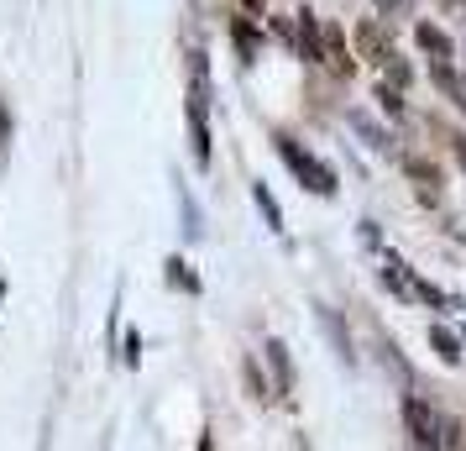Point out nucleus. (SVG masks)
<instances>
[{
	"label": "nucleus",
	"instance_id": "obj_1",
	"mask_svg": "<svg viewBox=\"0 0 466 451\" xmlns=\"http://www.w3.org/2000/svg\"><path fill=\"white\" fill-rule=\"evenodd\" d=\"M273 142H278V152H283V163H289V169L299 173V184H304V190L325 194V200L336 194V173L325 169V163H319L315 152H304V148L294 142V137H273Z\"/></svg>",
	"mask_w": 466,
	"mask_h": 451
},
{
	"label": "nucleus",
	"instance_id": "obj_2",
	"mask_svg": "<svg viewBox=\"0 0 466 451\" xmlns=\"http://www.w3.org/2000/svg\"><path fill=\"white\" fill-rule=\"evenodd\" d=\"M299 26H294V47H299V58H309V64H319L325 58V47H319V26H315V11L304 5V11H294Z\"/></svg>",
	"mask_w": 466,
	"mask_h": 451
},
{
	"label": "nucleus",
	"instance_id": "obj_3",
	"mask_svg": "<svg viewBox=\"0 0 466 451\" xmlns=\"http://www.w3.org/2000/svg\"><path fill=\"white\" fill-rule=\"evenodd\" d=\"M403 420H409V430H414V446H435V430H441V420H435L420 399H409V405H403Z\"/></svg>",
	"mask_w": 466,
	"mask_h": 451
},
{
	"label": "nucleus",
	"instance_id": "obj_4",
	"mask_svg": "<svg viewBox=\"0 0 466 451\" xmlns=\"http://www.w3.org/2000/svg\"><path fill=\"white\" fill-rule=\"evenodd\" d=\"M346 121L357 127V137L367 142V148H378V152H388V148H393V137H388V131H382L378 121H372V116H361V110H346Z\"/></svg>",
	"mask_w": 466,
	"mask_h": 451
},
{
	"label": "nucleus",
	"instance_id": "obj_5",
	"mask_svg": "<svg viewBox=\"0 0 466 451\" xmlns=\"http://www.w3.org/2000/svg\"><path fill=\"white\" fill-rule=\"evenodd\" d=\"M189 137H194V158L210 163V121H205V106L189 100Z\"/></svg>",
	"mask_w": 466,
	"mask_h": 451
},
{
	"label": "nucleus",
	"instance_id": "obj_6",
	"mask_svg": "<svg viewBox=\"0 0 466 451\" xmlns=\"http://www.w3.org/2000/svg\"><path fill=\"white\" fill-rule=\"evenodd\" d=\"M414 43H420L424 53H430V58H435V64H445V58H451V37H445L441 26L420 22V26H414Z\"/></svg>",
	"mask_w": 466,
	"mask_h": 451
},
{
	"label": "nucleus",
	"instance_id": "obj_7",
	"mask_svg": "<svg viewBox=\"0 0 466 451\" xmlns=\"http://www.w3.org/2000/svg\"><path fill=\"white\" fill-rule=\"evenodd\" d=\"M357 53L367 58V64H382L388 43H382V26H378V22H361V26H357Z\"/></svg>",
	"mask_w": 466,
	"mask_h": 451
},
{
	"label": "nucleus",
	"instance_id": "obj_8",
	"mask_svg": "<svg viewBox=\"0 0 466 451\" xmlns=\"http://www.w3.org/2000/svg\"><path fill=\"white\" fill-rule=\"evenodd\" d=\"M268 363H273V378H278V388H283V394H289V388H294V357H289V346L278 342H268Z\"/></svg>",
	"mask_w": 466,
	"mask_h": 451
},
{
	"label": "nucleus",
	"instance_id": "obj_9",
	"mask_svg": "<svg viewBox=\"0 0 466 451\" xmlns=\"http://www.w3.org/2000/svg\"><path fill=\"white\" fill-rule=\"evenodd\" d=\"M435 85L451 95V106L456 110H466V74H456L451 64H435Z\"/></svg>",
	"mask_w": 466,
	"mask_h": 451
},
{
	"label": "nucleus",
	"instance_id": "obj_10",
	"mask_svg": "<svg viewBox=\"0 0 466 451\" xmlns=\"http://www.w3.org/2000/svg\"><path fill=\"white\" fill-rule=\"evenodd\" d=\"M319 47H325V58H330V64H336V74H351V68H357V58H351V53H346V37H340L336 26H330V32H325V37H319Z\"/></svg>",
	"mask_w": 466,
	"mask_h": 451
},
{
	"label": "nucleus",
	"instance_id": "obj_11",
	"mask_svg": "<svg viewBox=\"0 0 466 451\" xmlns=\"http://www.w3.org/2000/svg\"><path fill=\"white\" fill-rule=\"evenodd\" d=\"M430 346H435V352H441V363H461V342H456V336H451V331H445V325H430Z\"/></svg>",
	"mask_w": 466,
	"mask_h": 451
},
{
	"label": "nucleus",
	"instance_id": "obj_12",
	"mask_svg": "<svg viewBox=\"0 0 466 451\" xmlns=\"http://www.w3.org/2000/svg\"><path fill=\"white\" fill-rule=\"evenodd\" d=\"M403 169H409V179H420V190L441 194V169H435V163H424V158H409Z\"/></svg>",
	"mask_w": 466,
	"mask_h": 451
},
{
	"label": "nucleus",
	"instance_id": "obj_13",
	"mask_svg": "<svg viewBox=\"0 0 466 451\" xmlns=\"http://www.w3.org/2000/svg\"><path fill=\"white\" fill-rule=\"evenodd\" d=\"M382 283H388L399 300H409V268H403L399 258H382Z\"/></svg>",
	"mask_w": 466,
	"mask_h": 451
},
{
	"label": "nucleus",
	"instance_id": "obj_14",
	"mask_svg": "<svg viewBox=\"0 0 466 451\" xmlns=\"http://www.w3.org/2000/svg\"><path fill=\"white\" fill-rule=\"evenodd\" d=\"M163 268H168V283H173V289H184V294H199V279L189 273V262H184V258H168Z\"/></svg>",
	"mask_w": 466,
	"mask_h": 451
},
{
	"label": "nucleus",
	"instance_id": "obj_15",
	"mask_svg": "<svg viewBox=\"0 0 466 451\" xmlns=\"http://www.w3.org/2000/svg\"><path fill=\"white\" fill-rule=\"evenodd\" d=\"M252 200H257V210L268 215V226H273V231H283V210H278V200L268 194V184H252Z\"/></svg>",
	"mask_w": 466,
	"mask_h": 451
},
{
	"label": "nucleus",
	"instance_id": "obj_16",
	"mask_svg": "<svg viewBox=\"0 0 466 451\" xmlns=\"http://www.w3.org/2000/svg\"><path fill=\"white\" fill-rule=\"evenodd\" d=\"M409 294H420L424 304H441V310H451V294H445V289H435V283H424V279H409Z\"/></svg>",
	"mask_w": 466,
	"mask_h": 451
},
{
	"label": "nucleus",
	"instance_id": "obj_17",
	"mask_svg": "<svg viewBox=\"0 0 466 451\" xmlns=\"http://www.w3.org/2000/svg\"><path fill=\"white\" fill-rule=\"evenodd\" d=\"M382 68H388V85H393V89H403L409 79H414V74H409V64H403L399 53H393V47L382 53Z\"/></svg>",
	"mask_w": 466,
	"mask_h": 451
},
{
	"label": "nucleus",
	"instance_id": "obj_18",
	"mask_svg": "<svg viewBox=\"0 0 466 451\" xmlns=\"http://www.w3.org/2000/svg\"><path fill=\"white\" fill-rule=\"evenodd\" d=\"M231 37H236V53H241V64H252V58H257V32H252L247 22H236V26H231Z\"/></svg>",
	"mask_w": 466,
	"mask_h": 451
},
{
	"label": "nucleus",
	"instance_id": "obj_19",
	"mask_svg": "<svg viewBox=\"0 0 466 451\" xmlns=\"http://www.w3.org/2000/svg\"><path fill=\"white\" fill-rule=\"evenodd\" d=\"M241 378H247V394H252L257 405H268V378L257 373V363H241Z\"/></svg>",
	"mask_w": 466,
	"mask_h": 451
},
{
	"label": "nucleus",
	"instance_id": "obj_20",
	"mask_svg": "<svg viewBox=\"0 0 466 451\" xmlns=\"http://www.w3.org/2000/svg\"><path fill=\"white\" fill-rule=\"evenodd\" d=\"M11 106H0V163H5V158H11Z\"/></svg>",
	"mask_w": 466,
	"mask_h": 451
},
{
	"label": "nucleus",
	"instance_id": "obj_21",
	"mask_svg": "<svg viewBox=\"0 0 466 451\" xmlns=\"http://www.w3.org/2000/svg\"><path fill=\"white\" fill-rule=\"evenodd\" d=\"M378 106L388 110V116H403V100H399V89H388V85L378 89Z\"/></svg>",
	"mask_w": 466,
	"mask_h": 451
},
{
	"label": "nucleus",
	"instance_id": "obj_22",
	"mask_svg": "<svg viewBox=\"0 0 466 451\" xmlns=\"http://www.w3.org/2000/svg\"><path fill=\"white\" fill-rule=\"evenodd\" d=\"M127 363H131V367L142 363V336H137V331H131V336H127Z\"/></svg>",
	"mask_w": 466,
	"mask_h": 451
},
{
	"label": "nucleus",
	"instance_id": "obj_23",
	"mask_svg": "<svg viewBox=\"0 0 466 451\" xmlns=\"http://www.w3.org/2000/svg\"><path fill=\"white\" fill-rule=\"evenodd\" d=\"M378 11L382 16H388V11H393V16H409V0H378Z\"/></svg>",
	"mask_w": 466,
	"mask_h": 451
},
{
	"label": "nucleus",
	"instance_id": "obj_24",
	"mask_svg": "<svg viewBox=\"0 0 466 451\" xmlns=\"http://www.w3.org/2000/svg\"><path fill=\"white\" fill-rule=\"evenodd\" d=\"M241 5H247V11H257V16H262V5H268V0H241Z\"/></svg>",
	"mask_w": 466,
	"mask_h": 451
},
{
	"label": "nucleus",
	"instance_id": "obj_25",
	"mask_svg": "<svg viewBox=\"0 0 466 451\" xmlns=\"http://www.w3.org/2000/svg\"><path fill=\"white\" fill-rule=\"evenodd\" d=\"M0 300H5V279H0Z\"/></svg>",
	"mask_w": 466,
	"mask_h": 451
}]
</instances>
